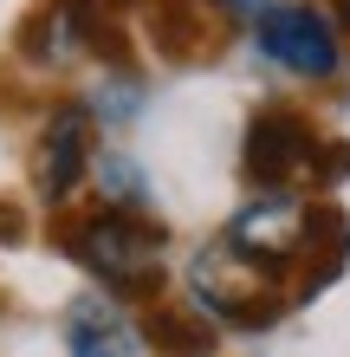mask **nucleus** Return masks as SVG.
Here are the masks:
<instances>
[{
	"instance_id": "f257e3e1",
	"label": "nucleus",
	"mask_w": 350,
	"mask_h": 357,
	"mask_svg": "<svg viewBox=\"0 0 350 357\" xmlns=\"http://www.w3.org/2000/svg\"><path fill=\"white\" fill-rule=\"evenodd\" d=\"M52 247L130 312L169 299V227L156 215H117V208L85 202L52 215Z\"/></svg>"
},
{
	"instance_id": "f03ea898",
	"label": "nucleus",
	"mask_w": 350,
	"mask_h": 357,
	"mask_svg": "<svg viewBox=\"0 0 350 357\" xmlns=\"http://www.w3.org/2000/svg\"><path fill=\"white\" fill-rule=\"evenodd\" d=\"M182 292L175 299L201 312L214 331H273L285 312H292V292H285V280H273V273H260L253 260H240L228 241H201L189 266H182Z\"/></svg>"
},
{
	"instance_id": "7ed1b4c3",
	"label": "nucleus",
	"mask_w": 350,
	"mask_h": 357,
	"mask_svg": "<svg viewBox=\"0 0 350 357\" xmlns=\"http://www.w3.org/2000/svg\"><path fill=\"white\" fill-rule=\"evenodd\" d=\"M246 46L266 72L292 78V85H337L350 72V39L337 26L331 0H273L253 26H246Z\"/></svg>"
},
{
	"instance_id": "20e7f679",
	"label": "nucleus",
	"mask_w": 350,
	"mask_h": 357,
	"mask_svg": "<svg viewBox=\"0 0 350 357\" xmlns=\"http://www.w3.org/2000/svg\"><path fill=\"white\" fill-rule=\"evenodd\" d=\"M91 156H97V123L85 111V98L65 91L39 111V130H33V156H26V195L33 208L46 215H65V208L85 202V182H91Z\"/></svg>"
},
{
	"instance_id": "39448f33",
	"label": "nucleus",
	"mask_w": 350,
	"mask_h": 357,
	"mask_svg": "<svg viewBox=\"0 0 350 357\" xmlns=\"http://www.w3.org/2000/svg\"><path fill=\"white\" fill-rule=\"evenodd\" d=\"M19 59L33 72L111 66V59H130V33H123V13H111L104 0H46L19 26Z\"/></svg>"
},
{
	"instance_id": "423d86ee",
	"label": "nucleus",
	"mask_w": 350,
	"mask_h": 357,
	"mask_svg": "<svg viewBox=\"0 0 350 357\" xmlns=\"http://www.w3.org/2000/svg\"><path fill=\"white\" fill-rule=\"evenodd\" d=\"M318 117L305 111V104L292 98H266L253 117L240 123V182L253 188H305V176H312L318 162Z\"/></svg>"
},
{
	"instance_id": "0eeeda50",
	"label": "nucleus",
	"mask_w": 350,
	"mask_h": 357,
	"mask_svg": "<svg viewBox=\"0 0 350 357\" xmlns=\"http://www.w3.org/2000/svg\"><path fill=\"white\" fill-rule=\"evenodd\" d=\"M312 208H318V195H305V188H260V195H246L221 221V241L240 260H253L260 273L292 280V266L305 254V234H312Z\"/></svg>"
},
{
	"instance_id": "6e6552de",
	"label": "nucleus",
	"mask_w": 350,
	"mask_h": 357,
	"mask_svg": "<svg viewBox=\"0 0 350 357\" xmlns=\"http://www.w3.org/2000/svg\"><path fill=\"white\" fill-rule=\"evenodd\" d=\"M344 273H350V215L318 195L312 234H305V254L292 266V280H285V292H292V305H312V299H324V292L344 280Z\"/></svg>"
},
{
	"instance_id": "1a4fd4ad",
	"label": "nucleus",
	"mask_w": 350,
	"mask_h": 357,
	"mask_svg": "<svg viewBox=\"0 0 350 357\" xmlns=\"http://www.w3.org/2000/svg\"><path fill=\"white\" fill-rule=\"evenodd\" d=\"M136 338V312L117 305L111 292H78L65 305V357H130Z\"/></svg>"
},
{
	"instance_id": "9d476101",
	"label": "nucleus",
	"mask_w": 350,
	"mask_h": 357,
	"mask_svg": "<svg viewBox=\"0 0 350 357\" xmlns=\"http://www.w3.org/2000/svg\"><path fill=\"white\" fill-rule=\"evenodd\" d=\"M85 98V111H91V123H97V137H117V130H130V123L150 111V78H143V66L136 59H111V66H97L91 72V85L78 91Z\"/></svg>"
},
{
	"instance_id": "9b49d317",
	"label": "nucleus",
	"mask_w": 350,
	"mask_h": 357,
	"mask_svg": "<svg viewBox=\"0 0 350 357\" xmlns=\"http://www.w3.org/2000/svg\"><path fill=\"white\" fill-rule=\"evenodd\" d=\"M85 195L97 208H117V215H156V182H150V169H143L123 143H97Z\"/></svg>"
},
{
	"instance_id": "f8f14e48",
	"label": "nucleus",
	"mask_w": 350,
	"mask_h": 357,
	"mask_svg": "<svg viewBox=\"0 0 350 357\" xmlns=\"http://www.w3.org/2000/svg\"><path fill=\"white\" fill-rule=\"evenodd\" d=\"M136 338L150 351H162V357H214L221 331L201 319V312H189L182 299H156V305L136 312Z\"/></svg>"
},
{
	"instance_id": "ddd939ff",
	"label": "nucleus",
	"mask_w": 350,
	"mask_h": 357,
	"mask_svg": "<svg viewBox=\"0 0 350 357\" xmlns=\"http://www.w3.org/2000/svg\"><path fill=\"white\" fill-rule=\"evenodd\" d=\"M344 182H350V143H344V137H324V143H318L312 176H305V195L337 202V188H344Z\"/></svg>"
},
{
	"instance_id": "4468645a",
	"label": "nucleus",
	"mask_w": 350,
	"mask_h": 357,
	"mask_svg": "<svg viewBox=\"0 0 350 357\" xmlns=\"http://www.w3.org/2000/svg\"><path fill=\"white\" fill-rule=\"evenodd\" d=\"M201 7L214 13V26H221V33H246L266 7H273V0H201Z\"/></svg>"
},
{
	"instance_id": "2eb2a0df",
	"label": "nucleus",
	"mask_w": 350,
	"mask_h": 357,
	"mask_svg": "<svg viewBox=\"0 0 350 357\" xmlns=\"http://www.w3.org/2000/svg\"><path fill=\"white\" fill-rule=\"evenodd\" d=\"M0 241H26V208L19 202H0Z\"/></svg>"
},
{
	"instance_id": "dca6fc26",
	"label": "nucleus",
	"mask_w": 350,
	"mask_h": 357,
	"mask_svg": "<svg viewBox=\"0 0 350 357\" xmlns=\"http://www.w3.org/2000/svg\"><path fill=\"white\" fill-rule=\"evenodd\" d=\"M331 13H337V26H344V39H350V0H331Z\"/></svg>"
}]
</instances>
